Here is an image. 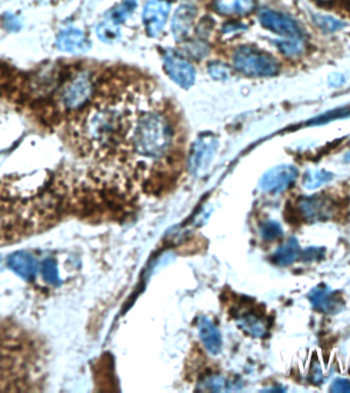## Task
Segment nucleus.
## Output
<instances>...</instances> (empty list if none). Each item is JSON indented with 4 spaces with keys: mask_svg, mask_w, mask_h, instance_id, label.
<instances>
[{
    "mask_svg": "<svg viewBox=\"0 0 350 393\" xmlns=\"http://www.w3.org/2000/svg\"><path fill=\"white\" fill-rule=\"evenodd\" d=\"M127 137L137 156L160 160L170 153L175 135L173 124L164 113L146 109L130 120Z\"/></svg>",
    "mask_w": 350,
    "mask_h": 393,
    "instance_id": "1",
    "label": "nucleus"
},
{
    "mask_svg": "<svg viewBox=\"0 0 350 393\" xmlns=\"http://www.w3.org/2000/svg\"><path fill=\"white\" fill-rule=\"evenodd\" d=\"M233 66L250 77H272L280 72V64L271 55L258 48L242 47L233 54Z\"/></svg>",
    "mask_w": 350,
    "mask_h": 393,
    "instance_id": "2",
    "label": "nucleus"
},
{
    "mask_svg": "<svg viewBox=\"0 0 350 393\" xmlns=\"http://www.w3.org/2000/svg\"><path fill=\"white\" fill-rule=\"evenodd\" d=\"M93 93V82L91 75L86 72L78 73L62 89V105L65 109L74 111L86 106Z\"/></svg>",
    "mask_w": 350,
    "mask_h": 393,
    "instance_id": "3",
    "label": "nucleus"
},
{
    "mask_svg": "<svg viewBox=\"0 0 350 393\" xmlns=\"http://www.w3.org/2000/svg\"><path fill=\"white\" fill-rule=\"evenodd\" d=\"M296 210L306 222H327L336 212L335 204L327 196L301 197L296 202Z\"/></svg>",
    "mask_w": 350,
    "mask_h": 393,
    "instance_id": "4",
    "label": "nucleus"
},
{
    "mask_svg": "<svg viewBox=\"0 0 350 393\" xmlns=\"http://www.w3.org/2000/svg\"><path fill=\"white\" fill-rule=\"evenodd\" d=\"M217 146H218V142L212 135H204L199 137L189 154V171L193 174H200L201 172L204 171L214 159Z\"/></svg>",
    "mask_w": 350,
    "mask_h": 393,
    "instance_id": "5",
    "label": "nucleus"
},
{
    "mask_svg": "<svg viewBox=\"0 0 350 393\" xmlns=\"http://www.w3.org/2000/svg\"><path fill=\"white\" fill-rule=\"evenodd\" d=\"M259 20L264 28L284 38H303V32L296 21L279 11L263 10L259 13Z\"/></svg>",
    "mask_w": 350,
    "mask_h": 393,
    "instance_id": "6",
    "label": "nucleus"
},
{
    "mask_svg": "<svg viewBox=\"0 0 350 393\" xmlns=\"http://www.w3.org/2000/svg\"><path fill=\"white\" fill-rule=\"evenodd\" d=\"M298 178V170L292 165H280L274 167L264 176L260 181V187L263 190L272 194H280L285 192Z\"/></svg>",
    "mask_w": 350,
    "mask_h": 393,
    "instance_id": "7",
    "label": "nucleus"
},
{
    "mask_svg": "<svg viewBox=\"0 0 350 393\" xmlns=\"http://www.w3.org/2000/svg\"><path fill=\"white\" fill-rule=\"evenodd\" d=\"M164 68L169 77L182 89H189L194 84L196 71L194 67L175 52L170 50L166 52L164 56Z\"/></svg>",
    "mask_w": 350,
    "mask_h": 393,
    "instance_id": "8",
    "label": "nucleus"
},
{
    "mask_svg": "<svg viewBox=\"0 0 350 393\" xmlns=\"http://www.w3.org/2000/svg\"><path fill=\"white\" fill-rule=\"evenodd\" d=\"M170 8L168 0H151L146 4L143 22L148 35L156 38L163 31Z\"/></svg>",
    "mask_w": 350,
    "mask_h": 393,
    "instance_id": "9",
    "label": "nucleus"
},
{
    "mask_svg": "<svg viewBox=\"0 0 350 393\" xmlns=\"http://www.w3.org/2000/svg\"><path fill=\"white\" fill-rule=\"evenodd\" d=\"M308 300L313 309L322 314H337L344 309L343 298L326 285H320L313 288L308 294Z\"/></svg>",
    "mask_w": 350,
    "mask_h": 393,
    "instance_id": "10",
    "label": "nucleus"
},
{
    "mask_svg": "<svg viewBox=\"0 0 350 393\" xmlns=\"http://www.w3.org/2000/svg\"><path fill=\"white\" fill-rule=\"evenodd\" d=\"M57 47L68 54L80 55L88 52L89 41L81 30L68 28L59 32L57 38Z\"/></svg>",
    "mask_w": 350,
    "mask_h": 393,
    "instance_id": "11",
    "label": "nucleus"
},
{
    "mask_svg": "<svg viewBox=\"0 0 350 393\" xmlns=\"http://www.w3.org/2000/svg\"><path fill=\"white\" fill-rule=\"evenodd\" d=\"M194 17H196V10L193 6L185 4L176 10L171 23V29L177 40H182L189 36Z\"/></svg>",
    "mask_w": 350,
    "mask_h": 393,
    "instance_id": "12",
    "label": "nucleus"
},
{
    "mask_svg": "<svg viewBox=\"0 0 350 393\" xmlns=\"http://www.w3.org/2000/svg\"><path fill=\"white\" fill-rule=\"evenodd\" d=\"M240 329L247 334L255 338H262L267 334L269 324L267 319L254 312H245L235 318Z\"/></svg>",
    "mask_w": 350,
    "mask_h": 393,
    "instance_id": "13",
    "label": "nucleus"
},
{
    "mask_svg": "<svg viewBox=\"0 0 350 393\" xmlns=\"http://www.w3.org/2000/svg\"><path fill=\"white\" fill-rule=\"evenodd\" d=\"M199 334L208 351L212 355H218L223 347V339L216 326L207 318L199 321Z\"/></svg>",
    "mask_w": 350,
    "mask_h": 393,
    "instance_id": "14",
    "label": "nucleus"
},
{
    "mask_svg": "<svg viewBox=\"0 0 350 393\" xmlns=\"http://www.w3.org/2000/svg\"><path fill=\"white\" fill-rule=\"evenodd\" d=\"M255 8V0H215L217 13L231 17L250 15Z\"/></svg>",
    "mask_w": 350,
    "mask_h": 393,
    "instance_id": "15",
    "label": "nucleus"
},
{
    "mask_svg": "<svg viewBox=\"0 0 350 393\" xmlns=\"http://www.w3.org/2000/svg\"><path fill=\"white\" fill-rule=\"evenodd\" d=\"M301 255V248L296 238L292 237L284 245L281 246L272 256L274 263L281 266H287L296 261Z\"/></svg>",
    "mask_w": 350,
    "mask_h": 393,
    "instance_id": "16",
    "label": "nucleus"
},
{
    "mask_svg": "<svg viewBox=\"0 0 350 393\" xmlns=\"http://www.w3.org/2000/svg\"><path fill=\"white\" fill-rule=\"evenodd\" d=\"M333 178V174L331 172L326 171V170L317 169V170H308L304 173L303 187L306 190H315V188L322 187L325 183H328L329 181Z\"/></svg>",
    "mask_w": 350,
    "mask_h": 393,
    "instance_id": "17",
    "label": "nucleus"
},
{
    "mask_svg": "<svg viewBox=\"0 0 350 393\" xmlns=\"http://www.w3.org/2000/svg\"><path fill=\"white\" fill-rule=\"evenodd\" d=\"M97 35L100 40L105 43L117 42L121 38V30L119 24L112 20L100 23L97 28Z\"/></svg>",
    "mask_w": 350,
    "mask_h": 393,
    "instance_id": "18",
    "label": "nucleus"
},
{
    "mask_svg": "<svg viewBox=\"0 0 350 393\" xmlns=\"http://www.w3.org/2000/svg\"><path fill=\"white\" fill-rule=\"evenodd\" d=\"M276 45L286 57H299L305 52L303 38H289L288 40H280L278 41Z\"/></svg>",
    "mask_w": 350,
    "mask_h": 393,
    "instance_id": "19",
    "label": "nucleus"
},
{
    "mask_svg": "<svg viewBox=\"0 0 350 393\" xmlns=\"http://www.w3.org/2000/svg\"><path fill=\"white\" fill-rule=\"evenodd\" d=\"M313 20L315 26L319 27L325 33H335L345 27L344 23L331 17V16L320 15L319 13V15H313Z\"/></svg>",
    "mask_w": 350,
    "mask_h": 393,
    "instance_id": "20",
    "label": "nucleus"
},
{
    "mask_svg": "<svg viewBox=\"0 0 350 393\" xmlns=\"http://www.w3.org/2000/svg\"><path fill=\"white\" fill-rule=\"evenodd\" d=\"M136 0H124L117 8L110 11V20L113 21L117 24L124 22L136 11Z\"/></svg>",
    "mask_w": 350,
    "mask_h": 393,
    "instance_id": "21",
    "label": "nucleus"
},
{
    "mask_svg": "<svg viewBox=\"0 0 350 393\" xmlns=\"http://www.w3.org/2000/svg\"><path fill=\"white\" fill-rule=\"evenodd\" d=\"M260 233L265 241H274L283 236V229L279 222L269 220L262 225Z\"/></svg>",
    "mask_w": 350,
    "mask_h": 393,
    "instance_id": "22",
    "label": "nucleus"
},
{
    "mask_svg": "<svg viewBox=\"0 0 350 393\" xmlns=\"http://www.w3.org/2000/svg\"><path fill=\"white\" fill-rule=\"evenodd\" d=\"M208 71H209V74L216 80L226 79L231 74L230 67L221 62H214V63L210 64Z\"/></svg>",
    "mask_w": 350,
    "mask_h": 393,
    "instance_id": "23",
    "label": "nucleus"
},
{
    "mask_svg": "<svg viewBox=\"0 0 350 393\" xmlns=\"http://www.w3.org/2000/svg\"><path fill=\"white\" fill-rule=\"evenodd\" d=\"M326 255V249L322 247H310L301 252V259L306 263L313 261H321Z\"/></svg>",
    "mask_w": 350,
    "mask_h": 393,
    "instance_id": "24",
    "label": "nucleus"
},
{
    "mask_svg": "<svg viewBox=\"0 0 350 393\" xmlns=\"http://www.w3.org/2000/svg\"><path fill=\"white\" fill-rule=\"evenodd\" d=\"M19 259L21 261V262H22V263H20V261H18L17 258H16L15 257V261H11V263H13V266H21V268H17V272L22 273L23 275H30V273H31V268H32V261L31 259L29 258L28 256H26V255H24V256H23V255H19Z\"/></svg>",
    "mask_w": 350,
    "mask_h": 393,
    "instance_id": "25",
    "label": "nucleus"
},
{
    "mask_svg": "<svg viewBox=\"0 0 350 393\" xmlns=\"http://www.w3.org/2000/svg\"><path fill=\"white\" fill-rule=\"evenodd\" d=\"M331 392L336 393L350 392V380L336 379L331 386Z\"/></svg>",
    "mask_w": 350,
    "mask_h": 393,
    "instance_id": "26",
    "label": "nucleus"
},
{
    "mask_svg": "<svg viewBox=\"0 0 350 393\" xmlns=\"http://www.w3.org/2000/svg\"><path fill=\"white\" fill-rule=\"evenodd\" d=\"M329 81H330V85H332V86H340L341 84H344V77H343L342 75L336 73V74L331 76Z\"/></svg>",
    "mask_w": 350,
    "mask_h": 393,
    "instance_id": "27",
    "label": "nucleus"
},
{
    "mask_svg": "<svg viewBox=\"0 0 350 393\" xmlns=\"http://www.w3.org/2000/svg\"><path fill=\"white\" fill-rule=\"evenodd\" d=\"M4 25H6L8 29H11V26H13V30H17V27L20 26V23L13 16H8V17L4 18Z\"/></svg>",
    "mask_w": 350,
    "mask_h": 393,
    "instance_id": "28",
    "label": "nucleus"
},
{
    "mask_svg": "<svg viewBox=\"0 0 350 393\" xmlns=\"http://www.w3.org/2000/svg\"><path fill=\"white\" fill-rule=\"evenodd\" d=\"M322 379V370L319 368H315V371L311 374V382L317 384L321 383Z\"/></svg>",
    "mask_w": 350,
    "mask_h": 393,
    "instance_id": "29",
    "label": "nucleus"
},
{
    "mask_svg": "<svg viewBox=\"0 0 350 393\" xmlns=\"http://www.w3.org/2000/svg\"><path fill=\"white\" fill-rule=\"evenodd\" d=\"M315 1L319 2V4H328L333 1V0H315Z\"/></svg>",
    "mask_w": 350,
    "mask_h": 393,
    "instance_id": "30",
    "label": "nucleus"
},
{
    "mask_svg": "<svg viewBox=\"0 0 350 393\" xmlns=\"http://www.w3.org/2000/svg\"><path fill=\"white\" fill-rule=\"evenodd\" d=\"M345 160H346L347 162H350V152L349 154H346V156H345Z\"/></svg>",
    "mask_w": 350,
    "mask_h": 393,
    "instance_id": "31",
    "label": "nucleus"
}]
</instances>
